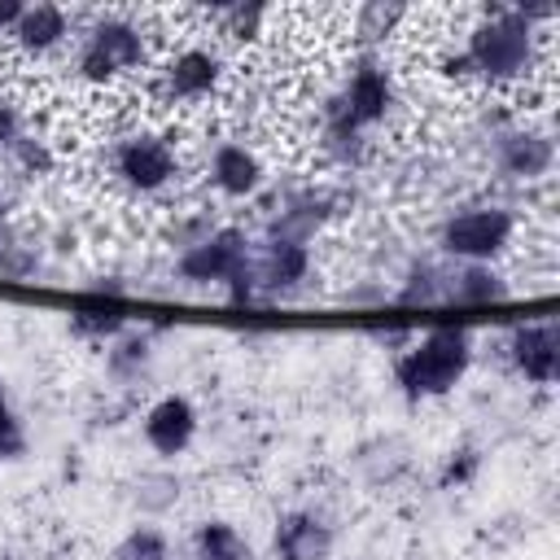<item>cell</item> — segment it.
I'll return each mask as SVG.
<instances>
[{
	"mask_svg": "<svg viewBox=\"0 0 560 560\" xmlns=\"http://www.w3.org/2000/svg\"><path fill=\"white\" fill-rule=\"evenodd\" d=\"M332 551V529L306 512L284 516L276 529V556L280 560H328Z\"/></svg>",
	"mask_w": 560,
	"mask_h": 560,
	"instance_id": "obj_10",
	"label": "cell"
},
{
	"mask_svg": "<svg viewBox=\"0 0 560 560\" xmlns=\"http://www.w3.org/2000/svg\"><path fill=\"white\" fill-rule=\"evenodd\" d=\"M455 302H490V298H499V284H494V276H486V271H464V276H455V284L446 289Z\"/></svg>",
	"mask_w": 560,
	"mask_h": 560,
	"instance_id": "obj_20",
	"label": "cell"
},
{
	"mask_svg": "<svg viewBox=\"0 0 560 560\" xmlns=\"http://www.w3.org/2000/svg\"><path fill=\"white\" fill-rule=\"evenodd\" d=\"M140 52H144V44H140V35H136L131 26L105 22V26L92 31V39H88V48H83V74H88V79H109V74H118V70L140 66Z\"/></svg>",
	"mask_w": 560,
	"mask_h": 560,
	"instance_id": "obj_4",
	"label": "cell"
},
{
	"mask_svg": "<svg viewBox=\"0 0 560 560\" xmlns=\"http://www.w3.org/2000/svg\"><path fill=\"white\" fill-rule=\"evenodd\" d=\"M529 13L525 9H494L486 26L472 31L468 39V70L486 74V79H516L529 70Z\"/></svg>",
	"mask_w": 560,
	"mask_h": 560,
	"instance_id": "obj_2",
	"label": "cell"
},
{
	"mask_svg": "<svg viewBox=\"0 0 560 560\" xmlns=\"http://www.w3.org/2000/svg\"><path fill=\"white\" fill-rule=\"evenodd\" d=\"M245 236L236 228H223L214 232L210 241L192 245L184 258H179V271L188 280H236V271L245 267Z\"/></svg>",
	"mask_w": 560,
	"mask_h": 560,
	"instance_id": "obj_5",
	"label": "cell"
},
{
	"mask_svg": "<svg viewBox=\"0 0 560 560\" xmlns=\"http://www.w3.org/2000/svg\"><path fill=\"white\" fill-rule=\"evenodd\" d=\"M18 13H22V4H13V0H0V31H13Z\"/></svg>",
	"mask_w": 560,
	"mask_h": 560,
	"instance_id": "obj_22",
	"label": "cell"
},
{
	"mask_svg": "<svg viewBox=\"0 0 560 560\" xmlns=\"http://www.w3.org/2000/svg\"><path fill=\"white\" fill-rule=\"evenodd\" d=\"M516 219L508 210H468V214H455L446 228H442V245L446 254H459V258H494L508 236H512Z\"/></svg>",
	"mask_w": 560,
	"mask_h": 560,
	"instance_id": "obj_3",
	"label": "cell"
},
{
	"mask_svg": "<svg viewBox=\"0 0 560 560\" xmlns=\"http://www.w3.org/2000/svg\"><path fill=\"white\" fill-rule=\"evenodd\" d=\"M389 109V83L376 66H363L354 79H350V92L341 101V114H337V136H350L354 127H368V122H381Z\"/></svg>",
	"mask_w": 560,
	"mask_h": 560,
	"instance_id": "obj_6",
	"label": "cell"
},
{
	"mask_svg": "<svg viewBox=\"0 0 560 560\" xmlns=\"http://www.w3.org/2000/svg\"><path fill=\"white\" fill-rule=\"evenodd\" d=\"M503 166L512 175H542L551 166V140H542V136H512L503 144Z\"/></svg>",
	"mask_w": 560,
	"mask_h": 560,
	"instance_id": "obj_15",
	"label": "cell"
},
{
	"mask_svg": "<svg viewBox=\"0 0 560 560\" xmlns=\"http://www.w3.org/2000/svg\"><path fill=\"white\" fill-rule=\"evenodd\" d=\"M118 175H122L131 188H140V192L162 188V184L175 175V153H171L162 140H153V136L127 140V144L118 149Z\"/></svg>",
	"mask_w": 560,
	"mask_h": 560,
	"instance_id": "obj_7",
	"label": "cell"
},
{
	"mask_svg": "<svg viewBox=\"0 0 560 560\" xmlns=\"http://www.w3.org/2000/svg\"><path fill=\"white\" fill-rule=\"evenodd\" d=\"M74 328H79V332H92V337L118 332V328H122V306H118V302L88 298V302H79V311H74Z\"/></svg>",
	"mask_w": 560,
	"mask_h": 560,
	"instance_id": "obj_16",
	"label": "cell"
},
{
	"mask_svg": "<svg viewBox=\"0 0 560 560\" xmlns=\"http://www.w3.org/2000/svg\"><path fill=\"white\" fill-rule=\"evenodd\" d=\"M192 429H197V411L188 407V398H162L149 416H144V438L153 451L162 455H179L188 442H192Z\"/></svg>",
	"mask_w": 560,
	"mask_h": 560,
	"instance_id": "obj_9",
	"label": "cell"
},
{
	"mask_svg": "<svg viewBox=\"0 0 560 560\" xmlns=\"http://www.w3.org/2000/svg\"><path fill=\"white\" fill-rule=\"evenodd\" d=\"M0 140H13V114L0 105Z\"/></svg>",
	"mask_w": 560,
	"mask_h": 560,
	"instance_id": "obj_23",
	"label": "cell"
},
{
	"mask_svg": "<svg viewBox=\"0 0 560 560\" xmlns=\"http://www.w3.org/2000/svg\"><path fill=\"white\" fill-rule=\"evenodd\" d=\"M9 35H13L26 52H44V48H52V44L66 35V13H61L57 4H31V9L18 13V22H13Z\"/></svg>",
	"mask_w": 560,
	"mask_h": 560,
	"instance_id": "obj_11",
	"label": "cell"
},
{
	"mask_svg": "<svg viewBox=\"0 0 560 560\" xmlns=\"http://www.w3.org/2000/svg\"><path fill=\"white\" fill-rule=\"evenodd\" d=\"M512 359L529 381H538V385L556 381V372H560V332H556V324L521 328L512 337Z\"/></svg>",
	"mask_w": 560,
	"mask_h": 560,
	"instance_id": "obj_8",
	"label": "cell"
},
{
	"mask_svg": "<svg viewBox=\"0 0 560 560\" xmlns=\"http://www.w3.org/2000/svg\"><path fill=\"white\" fill-rule=\"evenodd\" d=\"M468 359H472V346H468L464 328H433L416 350H407L398 359V385L407 398L446 394L464 376Z\"/></svg>",
	"mask_w": 560,
	"mask_h": 560,
	"instance_id": "obj_1",
	"label": "cell"
},
{
	"mask_svg": "<svg viewBox=\"0 0 560 560\" xmlns=\"http://www.w3.org/2000/svg\"><path fill=\"white\" fill-rule=\"evenodd\" d=\"M166 79H171V92L175 96H206L214 88V79H219V61L206 48H188V52H179L171 61Z\"/></svg>",
	"mask_w": 560,
	"mask_h": 560,
	"instance_id": "obj_12",
	"label": "cell"
},
{
	"mask_svg": "<svg viewBox=\"0 0 560 560\" xmlns=\"http://www.w3.org/2000/svg\"><path fill=\"white\" fill-rule=\"evenodd\" d=\"M22 451H26V438H22V424H18V416L4 398V385H0V459H13Z\"/></svg>",
	"mask_w": 560,
	"mask_h": 560,
	"instance_id": "obj_21",
	"label": "cell"
},
{
	"mask_svg": "<svg viewBox=\"0 0 560 560\" xmlns=\"http://www.w3.org/2000/svg\"><path fill=\"white\" fill-rule=\"evenodd\" d=\"M179 499V481L171 472H140L136 477V503L144 512H166Z\"/></svg>",
	"mask_w": 560,
	"mask_h": 560,
	"instance_id": "obj_17",
	"label": "cell"
},
{
	"mask_svg": "<svg viewBox=\"0 0 560 560\" xmlns=\"http://www.w3.org/2000/svg\"><path fill=\"white\" fill-rule=\"evenodd\" d=\"M192 547H197V560H249V542L223 521H206Z\"/></svg>",
	"mask_w": 560,
	"mask_h": 560,
	"instance_id": "obj_14",
	"label": "cell"
},
{
	"mask_svg": "<svg viewBox=\"0 0 560 560\" xmlns=\"http://www.w3.org/2000/svg\"><path fill=\"white\" fill-rule=\"evenodd\" d=\"M114 560H166V542H162L158 529H136L118 542Z\"/></svg>",
	"mask_w": 560,
	"mask_h": 560,
	"instance_id": "obj_19",
	"label": "cell"
},
{
	"mask_svg": "<svg viewBox=\"0 0 560 560\" xmlns=\"http://www.w3.org/2000/svg\"><path fill=\"white\" fill-rule=\"evenodd\" d=\"M402 18H407L402 4H363V9H359V35H363V39H381V35H389Z\"/></svg>",
	"mask_w": 560,
	"mask_h": 560,
	"instance_id": "obj_18",
	"label": "cell"
},
{
	"mask_svg": "<svg viewBox=\"0 0 560 560\" xmlns=\"http://www.w3.org/2000/svg\"><path fill=\"white\" fill-rule=\"evenodd\" d=\"M258 179H262V171H258L254 153H245L241 144H223V149L214 153V184H219L223 192L245 197V192L258 188Z\"/></svg>",
	"mask_w": 560,
	"mask_h": 560,
	"instance_id": "obj_13",
	"label": "cell"
}]
</instances>
